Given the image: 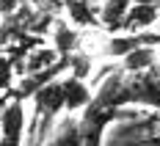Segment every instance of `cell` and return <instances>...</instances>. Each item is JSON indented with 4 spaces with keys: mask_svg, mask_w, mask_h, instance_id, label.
I'll return each mask as SVG.
<instances>
[{
    "mask_svg": "<svg viewBox=\"0 0 160 146\" xmlns=\"http://www.w3.org/2000/svg\"><path fill=\"white\" fill-rule=\"evenodd\" d=\"M78 31L69 28L66 22H55V36H52V47L58 50V55H69L72 50H78Z\"/></svg>",
    "mask_w": 160,
    "mask_h": 146,
    "instance_id": "cell-12",
    "label": "cell"
},
{
    "mask_svg": "<svg viewBox=\"0 0 160 146\" xmlns=\"http://www.w3.org/2000/svg\"><path fill=\"white\" fill-rule=\"evenodd\" d=\"M122 116V108H111V105H102L91 97V102L80 110V121H78V130H80V144H102L105 138V130L108 124H113L116 119Z\"/></svg>",
    "mask_w": 160,
    "mask_h": 146,
    "instance_id": "cell-1",
    "label": "cell"
},
{
    "mask_svg": "<svg viewBox=\"0 0 160 146\" xmlns=\"http://www.w3.org/2000/svg\"><path fill=\"white\" fill-rule=\"evenodd\" d=\"M33 108H36V121H52L64 110V88L61 80H50L42 88L33 91Z\"/></svg>",
    "mask_w": 160,
    "mask_h": 146,
    "instance_id": "cell-5",
    "label": "cell"
},
{
    "mask_svg": "<svg viewBox=\"0 0 160 146\" xmlns=\"http://www.w3.org/2000/svg\"><path fill=\"white\" fill-rule=\"evenodd\" d=\"M158 61V47L155 44H138V47H132L127 55H122V69L132 75V72H144L149 66Z\"/></svg>",
    "mask_w": 160,
    "mask_h": 146,
    "instance_id": "cell-8",
    "label": "cell"
},
{
    "mask_svg": "<svg viewBox=\"0 0 160 146\" xmlns=\"http://www.w3.org/2000/svg\"><path fill=\"white\" fill-rule=\"evenodd\" d=\"M160 19V3H138L132 0L127 8V14L122 17V28L119 31L124 33H135V31H146L152 28Z\"/></svg>",
    "mask_w": 160,
    "mask_h": 146,
    "instance_id": "cell-6",
    "label": "cell"
},
{
    "mask_svg": "<svg viewBox=\"0 0 160 146\" xmlns=\"http://www.w3.org/2000/svg\"><path fill=\"white\" fill-rule=\"evenodd\" d=\"M127 99L130 105H146L160 110V64L149 66L144 72H132L127 77Z\"/></svg>",
    "mask_w": 160,
    "mask_h": 146,
    "instance_id": "cell-2",
    "label": "cell"
},
{
    "mask_svg": "<svg viewBox=\"0 0 160 146\" xmlns=\"http://www.w3.org/2000/svg\"><path fill=\"white\" fill-rule=\"evenodd\" d=\"M61 88H64V110L69 116L83 110L91 102V97H94V91L86 85V77H78V75L61 77Z\"/></svg>",
    "mask_w": 160,
    "mask_h": 146,
    "instance_id": "cell-7",
    "label": "cell"
},
{
    "mask_svg": "<svg viewBox=\"0 0 160 146\" xmlns=\"http://www.w3.org/2000/svg\"><path fill=\"white\" fill-rule=\"evenodd\" d=\"M130 3H132V0H105L102 8H99V25H102L108 33H119L122 17L127 14Z\"/></svg>",
    "mask_w": 160,
    "mask_h": 146,
    "instance_id": "cell-9",
    "label": "cell"
},
{
    "mask_svg": "<svg viewBox=\"0 0 160 146\" xmlns=\"http://www.w3.org/2000/svg\"><path fill=\"white\" fill-rule=\"evenodd\" d=\"M138 44H155V47H160V33H146V31L111 33V36L105 39V44L99 47V55H102V58H122V55H127L130 50L138 47Z\"/></svg>",
    "mask_w": 160,
    "mask_h": 146,
    "instance_id": "cell-3",
    "label": "cell"
},
{
    "mask_svg": "<svg viewBox=\"0 0 160 146\" xmlns=\"http://www.w3.org/2000/svg\"><path fill=\"white\" fill-rule=\"evenodd\" d=\"M25 138V105L19 97H11V102L0 110V144H22Z\"/></svg>",
    "mask_w": 160,
    "mask_h": 146,
    "instance_id": "cell-4",
    "label": "cell"
},
{
    "mask_svg": "<svg viewBox=\"0 0 160 146\" xmlns=\"http://www.w3.org/2000/svg\"><path fill=\"white\" fill-rule=\"evenodd\" d=\"M66 127L61 132H58V135H55V138H52V141H55V144H80V130H78V121H72V119H69V121H64Z\"/></svg>",
    "mask_w": 160,
    "mask_h": 146,
    "instance_id": "cell-14",
    "label": "cell"
},
{
    "mask_svg": "<svg viewBox=\"0 0 160 146\" xmlns=\"http://www.w3.org/2000/svg\"><path fill=\"white\" fill-rule=\"evenodd\" d=\"M64 8H66V14H69V19L75 25H80V28H88V25L94 28V25H99V11H97L88 0H66Z\"/></svg>",
    "mask_w": 160,
    "mask_h": 146,
    "instance_id": "cell-10",
    "label": "cell"
},
{
    "mask_svg": "<svg viewBox=\"0 0 160 146\" xmlns=\"http://www.w3.org/2000/svg\"><path fill=\"white\" fill-rule=\"evenodd\" d=\"M11 85H14V61L0 55V91L6 94L11 91Z\"/></svg>",
    "mask_w": 160,
    "mask_h": 146,
    "instance_id": "cell-13",
    "label": "cell"
},
{
    "mask_svg": "<svg viewBox=\"0 0 160 146\" xmlns=\"http://www.w3.org/2000/svg\"><path fill=\"white\" fill-rule=\"evenodd\" d=\"M61 3H66V0H61Z\"/></svg>",
    "mask_w": 160,
    "mask_h": 146,
    "instance_id": "cell-15",
    "label": "cell"
},
{
    "mask_svg": "<svg viewBox=\"0 0 160 146\" xmlns=\"http://www.w3.org/2000/svg\"><path fill=\"white\" fill-rule=\"evenodd\" d=\"M25 66H22V75H28V72H39V69H47L52 66L61 55H58V50L55 47H44V44H39L36 52H25Z\"/></svg>",
    "mask_w": 160,
    "mask_h": 146,
    "instance_id": "cell-11",
    "label": "cell"
}]
</instances>
